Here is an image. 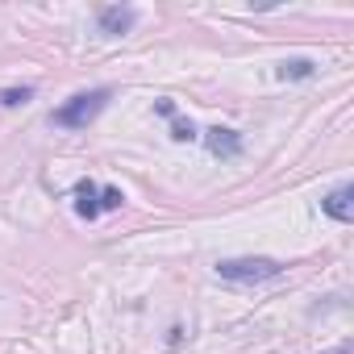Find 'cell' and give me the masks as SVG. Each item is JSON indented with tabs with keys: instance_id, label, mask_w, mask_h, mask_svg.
<instances>
[{
	"instance_id": "obj_1",
	"label": "cell",
	"mask_w": 354,
	"mask_h": 354,
	"mask_svg": "<svg viewBox=\"0 0 354 354\" xmlns=\"http://www.w3.org/2000/svg\"><path fill=\"white\" fill-rule=\"evenodd\" d=\"M104 104H109V88H92V92H80V96H71L67 104H59V109L50 113V121L63 125V129H88V125L104 113Z\"/></svg>"
},
{
	"instance_id": "obj_2",
	"label": "cell",
	"mask_w": 354,
	"mask_h": 354,
	"mask_svg": "<svg viewBox=\"0 0 354 354\" xmlns=\"http://www.w3.org/2000/svg\"><path fill=\"white\" fill-rule=\"evenodd\" d=\"M279 271H283V263H275V259H221L217 263V275L230 283H263V279H275Z\"/></svg>"
},
{
	"instance_id": "obj_3",
	"label": "cell",
	"mask_w": 354,
	"mask_h": 354,
	"mask_svg": "<svg viewBox=\"0 0 354 354\" xmlns=\"http://www.w3.org/2000/svg\"><path fill=\"white\" fill-rule=\"evenodd\" d=\"M321 209H325L333 221H342V225L354 221V188H350V184H337V188L321 201Z\"/></svg>"
},
{
	"instance_id": "obj_4",
	"label": "cell",
	"mask_w": 354,
	"mask_h": 354,
	"mask_svg": "<svg viewBox=\"0 0 354 354\" xmlns=\"http://www.w3.org/2000/svg\"><path fill=\"white\" fill-rule=\"evenodd\" d=\"M133 21H138V13H133L129 5H109V9H100V34H104V38L125 34Z\"/></svg>"
},
{
	"instance_id": "obj_5",
	"label": "cell",
	"mask_w": 354,
	"mask_h": 354,
	"mask_svg": "<svg viewBox=\"0 0 354 354\" xmlns=\"http://www.w3.org/2000/svg\"><path fill=\"white\" fill-rule=\"evenodd\" d=\"M205 146H209V154H217V158H238V154H242V138H238L234 129H225V125L209 129V133H205Z\"/></svg>"
},
{
	"instance_id": "obj_6",
	"label": "cell",
	"mask_w": 354,
	"mask_h": 354,
	"mask_svg": "<svg viewBox=\"0 0 354 354\" xmlns=\"http://www.w3.org/2000/svg\"><path fill=\"white\" fill-rule=\"evenodd\" d=\"M75 213L88 217V221L100 217V188H96L92 180H80V184H75Z\"/></svg>"
},
{
	"instance_id": "obj_7",
	"label": "cell",
	"mask_w": 354,
	"mask_h": 354,
	"mask_svg": "<svg viewBox=\"0 0 354 354\" xmlns=\"http://www.w3.org/2000/svg\"><path fill=\"white\" fill-rule=\"evenodd\" d=\"M313 75V59H283L279 63V80H308Z\"/></svg>"
},
{
	"instance_id": "obj_8",
	"label": "cell",
	"mask_w": 354,
	"mask_h": 354,
	"mask_svg": "<svg viewBox=\"0 0 354 354\" xmlns=\"http://www.w3.org/2000/svg\"><path fill=\"white\" fill-rule=\"evenodd\" d=\"M34 96V88H5L0 92V104H9V109H17V104H26Z\"/></svg>"
},
{
	"instance_id": "obj_9",
	"label": "cell",
	"mask_w": 354,
	"mask_h": 354,
	"mask_svg": "<svg viewBox=\"0 0 354 354\" xmlns=\"http://www.w3.org/2000/svg\"><path fill=\"white\" fill-rule=\"evenodd\" d=\"M171 138H175V142H192V138H196V125L184 121V117H175V121H171Z\"/></svg>"
},
{
	"instance_id": "obj_10",
	"label": "cell",
	"mask_w": 354,
	"mask_h": 354,
	"mask_svg": "<svg viewBox=\"0 0 354 354\" xmlns=\"http://www.w3.org/2000/svg\"><path fill=\"white\" fill-rule=\"evenodd\" d=\"M121 201H125V196H121L117 188H100V213H104V209H121Z\"/></svg>"
},
{
	"instance_id": "obj_11",
	"label": "cell",
	"mask_w": 354,
	"mask_h": 354,
	"mask_svg": "<svg viewBox=\"0 0 354 354\" xmlns=\"http://www.w3.org/2000/svg\"><path fill=\"white\" fill-rule=\"evenodd\" d=\"M154 109H158V113H162V117H175V104H171V100H158V104H154Z\"/></svg>"
},
{
	"instance_id": "obj_12",
	"label": "cell",
	"mask_w": 354,
	"mask_h": 354,
	"mask_svg": "<svg viewBox=\"0 0 354 354\" xmlns=\"http://www.w3.org/2000/svg\"><path fill=\"white\" fill-rule=\"evenodd\" d=\"M333 354H354V342H342V346H337Z\"/></svg>"
}]
</instances>
